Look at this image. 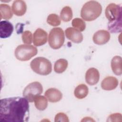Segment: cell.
I'll return each mask as SVG.
<instances>
[{
  "instance_id": "8",
  "label": "cell",
  "mask_w": 122,
  "mask_h": 122,
  "mask_svg": "<svg viewBox=\"0 0 122 122\" xmlns=\"http://www.w3.org/2000/svg\"><path fill=\"white\" fill-rule=\"evenodd\" d=\"M48 34L41 28L37 29L33 33V43L36 46H41L45 44L47 41Z\"/></svg>"
},
{
  "instance_id": "25",
  "label": "cell",
  "mask_w": 122,
  "mask_h": 122,
  "mask_svg": "<svg viewBox=\"0 0 122 122\" xmlns=\"http://www.w3.org/2000/svg\"><path fill=\"white\" fill-rule=\"evenodd\" d=\"M54 121L55 122H69V119L68 117L65 113L63 112H59L55 115Z\"/></svg>"
},
{
  "instance_id": "21",
  "label": "cell",
  "mask_w": 122,
  "mask_h": 122,
  "mask_svg": "<svg viewBox=\"0 0 122 122\" xmlns=\"http://www.w3.org/2000/svg\"><path fill=\"white\" fill-rule=\"evenodd\" d=\"M73 16V13L71 8L66 6L64 7L60 13V17L61 20L65 22L70 21Z\"/></svg>"
},
{
  "instance_id": "2",
  "label": "cell",
  "mask_w": 122,
  "mask_h": 122,
  "mask_svg": "<svg viewBox=\"0 0 122 122\" xmlns=\"http://www.w3.org/2000/svg\"><path fill=\"white\" fill-rule=\"evenodd\" d=\"M105 14L109 20L108 30L112 33L121 32L122 15L121 6L115 3H110L105 9Z\"/></svg>"
},
{
  "instance_id": "14",
  "label": "cell",
  "mask_w": 122,
  "mask_h": 122,
  "mask_svg": "<svg viewBox=\"0 0 122 122\" xmlns=\"http://www.w3.org/2000/svg\"><path fill=\"white\" fill-rule=\"evenodd\" d=\"M27 5L24 0H14L12 5V10L13 13L17 16H23L26 11Z\"/></svg>"
},
{
  "instance_id": "23",
  "label": "cell",
  "mask_w": 122,
  "mask_h": 122,
  "mask_svg": "<svg viewBox=\"0 0 122 122\" xmlns=\"http://www.w3.org/2000/svg\"><path fill=\"white\" fill-rule=\"evenodd\" d=\"M47 22L52 26L56 27L60 25L61 21L60 18L58 15L52 13L48 15L47 18Z\"/></svg>"
},
{
  "instance_id": "13",
  "label": "cell",
  "mask_w": 122,
  "mask_h": 122,
  "mask_svg": "<svg viewBox=\"0 0 122 122\" xmlns=\"http://www.w3.org/2000/svg\"><path fill=\"white\" fill-rule=\"evenodd\" d=\"M44 95L48 100L51 102H59L62 98V94L61 92L54 88L48 89L45 92Z\"/></svg>"
},
{
  "instance_id": "22",
  "label": "cell",
  "mask_w": 122,
  "mask_h": 122,
  "mask_svg": "<svg viewBox=\"0 0 122 122\" xmlns=\"http://www.w3.org/2000/svg\"><path fill=\"white\" fill-rule=\"evenodd\" d=\"M71 25L74 28L80 31H83L86 28L85 22L82 19L76 18L72 20Z\"/></svg>"
},
{
  "instance_id": "18",
  "label": "cell",
  "mask_w": 122,
  "mask_h": 122,
  "mask_svg": "<svg viewBox=\"0 0 122 122\" xmlns=\"http://www.w3.org/2000/svg\"><path fill=\"white\" fill-rule=\"evenodd\" d=\"M0 20L10 19L13 16L10 7L6 4H0Z\"/></svg>"
},
{
  "instance_id": "15",
  "label": "cell",
  "mask_w": 122,
  "mask_h": 122,
  "mask_svg": "<svg viewBox=\"0 0 122 122\" xmlns=\"http://www.w3.org/2000/svg\"><path fill=\"white\" fill-rule=\"evenodd\" d=\"M117 79L113 76L105 77L101 82L102 88L106 91H111L115 89L118 85Z\"/></svg>"
},
{
  "instance_id": "4",
  "label": "cell",
  "mask_w": 122,
  "mask_h": 122,
  "mask_svg": "<svg viewBox=\"0 0 122 122\" xmlns=\"http://www.w3.org/2000/svg\"><path fill=\"white\" fill-rule=\"evenodd\" d=\"M30 66L32 71L41 75H47L52 71V65L51 61L47 59L38 57L32 60Z\"/></svg>"
},
{
  "instance_id": "27",
  "label": "cell",
  "mask_w": 122,
  "mask_h": 122,
  "mask_svg": "<svg viewBox=\"0 0 122 122\" xmlns=\"http://www.w3.org/2000/svg\"><path fill=\"white\" fill-rule=\"evenodd\" d=\"M83 121H85V122H87V121H91V122H94L95 121L94 120H93L92 119V118L89 117H86L83 118V119L81 121V122H83Z\"/></svg>"
},
{
  "instance_id": "16",
  "label": "cell",
  "mask_w": 122,
  "mask_h": 122,
  "mask_svg": "<svg viewBox=\"0 0 122 122\" xmlns=\"http://www.w3.org/2000/svg\"><path fill=\"white\" fill-rule=\"evenodd\" d=\"M122 57L120 56H115L111 61V68L113 73L116 75H121L122 74Z\"/></svg>"
},
{
  "instance_id": "17",
  "label": "cell",
  "mask_w": 122,
  "mask_h": 122,
  "mask_svg": "<svg viewBox=\"0 0 122 122\" xmlns=\"http://www.w3.org/2000/svg\"><path fill=\"white\" fill-rule=\"evenodd\" d=\"M89 92V89L86 85L80 84L75 89L74 94L76 98L79 99H82L85 98Z\"/></svg>"
},
{
  "instance_id": "3",
  "label": "cell",
  "mask_w": 122,
  "mask_h": 122,
  "mask_svg": "<svg viewBox=\"0 0 122 122\" xmlns=\"http://www.w3.org/2000/svg\"><path fill=\"white\" fill-rule=\"evenodd\" d=\"M102 12L101 4L95 0H90L86 2L81 11V16L85 21H91L98 18Z\"/></svg>"
},
{
  "instance_id": "26",
  "label": "cell",
  "mask_w": 122,
  "mask_h": 122,
  "mask_svg": "<svg viewBox=\"0 0 122 122\" xmlns=\"http://www.w3.org/2000/svg\"><path fill=\"white\" fill-rule=\"evenodd\" d=\"M122 115L120 113H115L110 115L108 119L107 120V122H117V121H122Z\"/></svg>"
},
{
  "instance_id": "1",
  "label": "cell",
  "mask_w": 122,
  "mask_h": 122,
  "mask_svg": "<svg viewBox=\"0 0 122 122\" xmlns=\"http://www.w3.org/2000/svg\"><path fill=\"white\" fill-rule=\"evenodd\" d=\"M29 118V101L25 98H4L0 102V122H28Z\"/></svg>"
},
{
  "instance_id": "19",
  "label": "cell",
  "mask_w": 122,
  "mask_h": 122,
  "mask_svg": "<svg viewBox=\"0 0 122 122\" xmlns=\"http://www.w3.org/2000/svg\"><path fill=\"white\" fill-rule=\"evenodd\" d=\"M34 102L36 108L40 111H44L47 107V99L44 96L38 95L36 96L34 100Z\"/></svg>"
},
{
  "instance_id": "12",
  "label": "cell",
  "mask_w": 122,
  "mask_h": 122,
  "mask_svg": "<svg viewBox=\"0 0 122 122\" xmlns=\"http://www.w3.org/2000/svg\"><path fill=\"white\" fill-rule=\"evenodd\" d=\"M13 31V25L8 20L0 22V37L5 39L10 36Z\"/></svg>"
},
{
  "instance_id": "9",
  "label": "cell",
  "mask_w": 122,
  "mask_h": 122,
  "mask_svg": "<svg viewBox=\"0 0 122 122\" xmlns=\"http://www.w3.org/2000/svg\"><path fill=\"white\" fill-rule=\"evenodd\" d=\"M110 34L108 31L101 30H98L93 34L92 40L94 43L101 45L108 42L110 39Z\"/></svg>"
},
{
  "instance_id": "24",
  "label": "cell",
  "mask_w": 122,
  "mask_h": 122,
  "mask_svg": "<svg viewBox=\"0 0 122 122\" xmlns=\"http://www.w3.org/2000/svg\"><path fill=\"white\" fill-rule=\"evenodd\" d=\"M22 40L23 42L26 44H30L32 41V34L29 30L24 31L21 36Z\"/></svg>"
},
{
  "instance_id": "11",
  "label": "cell",
  "mask_w": 122,
  "mask_h": 122,
  "mask_svg": "<svg viewBox=\"0 0 122 122\" xmlns=\"http://www.w3.org/2000/svg\"><path fill=\"white\" fill-rule=\"evenodd\" d=\"M100 79V73L97 69L95 68H90L85 73V81L90 85L96 84Z\"/></svg>"
},
{
  "instance_id": "5",
  "label": "cell",
  "mask_w": 122,
  "mask_h": 122,
  "mask_svg": "<svg viewBox=\"0 0 122 122\" xmlns=\"http://www.w3.org/2000/svg\"><path fill=\"white\" fill-rule=\"evenodd\" d=\"M37 52V49L35 46L29 44H21L16 47L14 54L18 60L27 61L35 56Z\"/></svg>"
},
{
  "instance_id": "6",
  "label": "cell",
  "mask_w": 122,
  "mask_h": 122,
  "mask_svg": "<svg viewBox=\"0 0 122 122\" xmlns=\"http://www.w3.org/2000/svg\"><path fill=\"white\" fill-rule=\"evenodd\" d=\"M64 33L61 28L55 27L51 30L48 37V43L52 49H60L64 44Z\"/></svg>"
},
{
  "instance_id": "10",
  "label": "cell",
  "mask_w": 122,
  "mask_h": 122,
  "mask_svg": "<svg viewBox=\"0 0 122 122\" xmlns=\"http://www.w3.org/2000/svg\"><path fill=\"white\" fill-rule=\"evenodd\" d=\"M65 35L67 38L74 43H79L83 41V35L81 31L74 28L69 27L66 29Z\"/></svg>"
},
{
  "instance_id": "7",
  "label": "cell",
  "mask_w": 122,
  "mask_h": 122,
  "mask_svg": "<svg viewBox=\"0 0 122 122\" xmlns=\"http://www.w3.org/2000/svg\"><path fill=\"white\" fill-rule=\"evenodd\" d=\"M43 87L38 81H34L29 84L23 90L22 94L29 102H34L35 98L42 93Z\"/></svg>"
},
{
  "instance_id": "20",
  "label": "cell",
  "mask_w": 122,
  "mask_h": 122,
  "mask_svg": "<svg viewBox=\"0 0 122 122\" xmlns=\"http://www.w3.org/2000/svg\"><path fill=\"white\" fill-rule=\"evenodd\" d=\"M68 61L64 59H60L56 61L54 65V71L57 73L65 71L68 67Z\"/></svg>"
}]
</instances>
